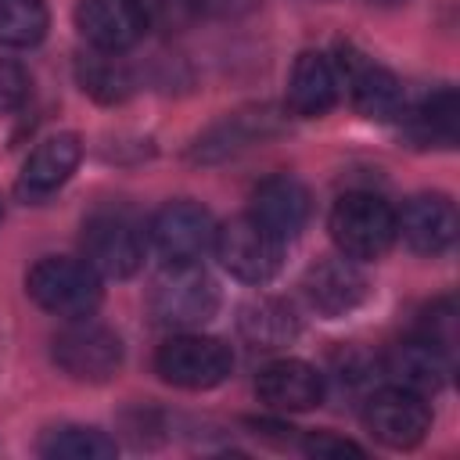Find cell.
I'll return each instance as SVG.
<instances>
[{
  "label": "cell",
  "instance_id": "obj_30",
  "mask_svg": "<svg viewBox=\"0 0 460 460\" xmlns=\"http://www.w3.org/2000/svg\"><path fill=\"white\" fill-rule=\"evenodd\" d=\"M370 4H377V7H399V4H406V0H370Z\"/></svg>",
  "mask_w": 460,
  "mask_h": 460
},
{
  "label": "cell",
  "instance_id": "obj_5",
  "mask_svg": "<svg viewBox=\"0 0 460 460\" xmlns=\"http://www.w3.org/2000/svg\"><path fill=\"white\" fill-rule=\"evenodd\" d=\"M50 356L72 381L101 385L111 381L122 367V338L93 316L65 320V327L50 341Z\"/></svg>",
  "mask_w": 460,
  "mask_h": 460
},
{
  "label": "cell",
  "instance_id": "obj_17",
  "mask_svg": "<svg viewBox=\"0 0 460 460\" xmlns=\"http://www.w3.org/2000/svg\"><path fill=\"white\" fill-rule=\"evenodd\" d=\"M338 72L334 61L320 50H302L288 72L284 108L298 119H320L338 104Z\"/></svg>",
  "mask_w": 460,
  "mask_h": 460
},
{
  "label": "cell",
  "instance_id": "obj_13",
  "mask_svg": "<svg viewBox=\"0 0 460 460\" xmlns=\"http://www.w3.org/2000/svg\"><path fill=\"white\" fill-rule=\"evenodd\" d=\"M395 237L417 255H442L456 241V205L446 194H413L395 212Z\"/></svg>",
  "mask_w": 460,
  "mask_h": 460
},
{
  "label": "cell",
  "instance_id": "obj_10",
  "mask_svg": "<svg viewBox=\"0 0 460 460\" xmlns=\"http://www.w3.org/2000/svg\"><path fill=\"white\" fill-rule=\"evenodd\" d=\"M147 237L165 262H198L216 237V219L198 201H169L151 216Z\"/></svg>",
  "mask_w": 460,
  "mask_h": 460
},
{
  "label": "cell",
  "instance_id": "obj_25",
  "mask_svg": "<svg viewBox=\"0 0 460 460\" xmlns=\"http://www.w3.org/2000/svg\"><path fill=\"white\" fill-rule=\"evenodd\" d=\"M144 29L162 36H180L198 22V0H137Z\"/></svg>",
  "mask_w": 460,
  "mask_h": 460
},
{
  "label": "cell",
  "instance_id": "obj_21",
  "mask_svg": "<svg viewBox=\"0 0 460 460\" xmlns=\"http://www.w3.org/2000/svg\"><path fill=\"white\" fill-rule=\"evenodd\" d=\"M241 334L255 349H280L298 338V316L284 298H255L237 316Z\"/></svg>",
  "mask_w": 460,
  "mask_h": 460
},
{
  "label": "cell",
  "instance_id": "obj_11",
  "mask_svg": "<svg viewBox=\"0 0 460 460\" xmlns=\"http://www.w3.org/2000/svg\"><path fill=\"white\" fill-rule=\"evenodd\" d=\"M284 129V115L270 104H255V108H237L230 115H223L219 122H212L187 151L190 162H223L252 144H262L270 137H277Z\"/></svg>",
  "mask_w": 460,
  "mask_h": 460
},
{
  "label": "cell",
  "instance_id": "obj_19",
  "mask_svg": "<svg viewBox=\"0 0 460 460\" xmlns=\"http://www.w3.org/2000/svg\"><path fill=\"white\" fill-rule=\"evenodd\" d=\"M83 158V144L75 133H54L47 140H40L32 147V155L22 165L18 176V194L22 198H47L54 194L61 183H68V176L75 172Z\"/></svg>",
  "mask_w": 460,
  "mask_h": 460
},
{
  "label": "cell",
  "instance_id": "obj_12",
  "mask_svg": "<svg viewBox=\"0 0 460 460\" xmlns=\"http://www.w3.org/2000/svg\"><path fill=\"white\" fill-rule=\"evenodd\" d=\"M309 208H313V205H309L305 183L295 180V176H288V172H277V176H266V180L252 190V208H248V216H252L262 230H270L280 244H288V241H295V237L305 230Z\"/></svg>",
  "mask_w": 460,
  "mask_h": 460
},
{
  "label": "cell",
  "instance_id": "obj_3",
  "mask_svg": "<svg viewBox=\"0 0 460 460\" xmlns=\"http://www.w3.org/2000/svg\"><path fill=\"white\" fill-rule=\"evenodd\" d=\"M219 309V288L198 262H165L151 288V316L172 331H194Z\"/></svg>",
  "mask_w": 460,
  "mask_h": 460
},
{
  "label": "cell",
  "instance_id": "obj_28",
  "mask_svg": "<svg viewBox=\"0 0 460 460\" xmlns=\"http://www.w3.org/2000/svg\"><path fill=\"white\" fill-rule=\"evenodd\" d=\"M309 456H345V453H352V456H363V449L356 446V442H349V438H338V435H309L305 438V446H302Z\"/></svg>",
  "mask_w": 460,
  "mask_h": 460
},
{
  "label": "cell",
  "instance_id": "obj_1",
  "mask_svg": "<svg viewBox=\"0 0 460 460\" xmlns=\"http://www.w3.org/2000/svg\"><path fill=\"white\" fill-rule=\"evenodd\" d=\"M25 291L40 309H47L50 316H61V320L93 316L104 298L97 270L90 262L68 259V255H43L25 273Z\"/></svg>",
  "mask_w": 460,
  "mask_h": 460
},
{
  "label": "cell",
  "instance_id": "obj_29",
  "mask_svg": "<svg viewBox=\"0 0 460 460\" xmlns=\"http://www.w3.org/2000/svg\"><path fill=\"white\" fill-rule=\"evenodd\" d=\"M262 0H198V14H208V18H223V22H234V18H244L259 7Z\"/></svg>",
  "mask_w": 460,
  "mask_h": 460
},
{
  "label": "cell",
  "instance_id": "obj_2",
  "mask_svg": "<svg viewBox=\"0 0 460 460\" xmlns=\"http://www.w3.org/2000/svg\"><path fill=\"white\" fill-rule=\"evenodd\" d=\"M327 230L341 255L374 262L395 244V208L370 190H349L334 201Z\"/></svg>",
  "mask_w": 460,
  "mask_h": 460
},
{
  "label": "cell",
  "instance_id": "obj_23",
  "mask_svg": "<svg viewBox=\"0 0 460 460\" xmlns=\"http://www.w3.org/2000/svg\"><path fill=\"white\" fill-rule=\"evenodd\" d=\"M40 453L47 460H108L119 453V446H115V438H108L97 428L61 424V428H50L43 435Z\"/></svg>",
  "mask_w": 460,
  "mask_h": 460
},
{
  "label": "cell",
  "instance_id": "obj_7",
  "mask_svg": "<svg viewBox=\"0 0 460 460\" xmlns=\"http://www.w3.org/2000/svg\"><path fill=\"white\" fill-rule=\"evenodd\" d=\"M212 252L230 277H237L244 284H266L280 270L284 244L244 212V216H234L223 226H216Z\"/></svg>",
  "mask_w": 460,
  "mask_h": 460
},
{
  "label": "cell",
  "instance_id": "obj_14",
  "mask_svg": "<svg viewBox=\"0 0 460 460\" xmlns=\"http://www.w3.org/2000/svg\"><path fill=\"white\" fill-rule=\"evenodd\" d=\"M449 370H453V359L446 352H438L435 345L420 341V338H410V341L392 345L385 352V359H381L385 385L406 388V392L424 395V399L446 388Z\"/></svg>",
  "mask_w": 460,
  "mask_h": 460
},
{
  "label": "cell",
  "instance_id": "obj_27",
  "mask_svg": "<svg viewBox=\"0 0 460 460\" xmlns=\"http://www.w3.org/2000/svg\"><path fill=\"white\" fill-rule=\"evenodd\" d=\"M29 86H32L29 72H25L18 61L0 58V115L22 108V104L29 101Z\"/></svg>",
  "mask_w": 460,
  "mask_h": 460
},
{
  "label": "cell",
  "instance_id": "obj_16",
  "mask_svg": "<svg viewBox=\"0 0 460 460\" xmlns=\"http://www.w3.org/2000/svg\"><path fill=\"white\" fill-rule=\"evenodd\" d=\"M75 29L97 50H129L144 36V18L137 0H79Z\"/></svg>",
  "mask_w": 460,
  "mask_h": 460
},
{
  "label": "cell",
  "instance_id": "obj_6",
  "mask_svg": "<svg viewBox=\"0 0 460 460\" xmlns=\"http://www.w3.org/2000/svg\"><path fill=\"white\" fill-rule=\"evenodd\" d=\"M144 234L126 212H93L83 223V262L97 270V277L126 280L144 266Z\"/></svg>",
  "mask_w": 460,
  "mask_h": 460
},
{
  "label": "cell",
  "instance_id": "obj_15",
  "mask_svg": "<svg viewBox=\"0 0 460 460\" xmlns=\"http://www.w3.org/2000/svg\"><path fill=\"white\" fill-rule=\"evenodd\" d=\"M255 392L270 410L302 413L323 402V374L305 359H273L259 370Z\"/></svg>",
  "mask_w": 460,
  "mask_h": 460
},
{
  "label": "cell",
  "instance_id": "obj_18",
  "mask_svg": "<svg viewBox=\"0 0 460 460\" xmlns=\"http://www.w3.org/2000/svg\"><path fill=\"white\" fill-rule=\"evenodd\" d=\"M302 288H305L309 305L320 309L323 316H341V313L356 309V305L367 298V277L359 273L356 259H349V255H341V252H338L334 259L316 262V266L305 273Z\"/></svg>",
  "mask_w": 460,
  "mask_h": 460
},
{
  "label": "cell",
  "instance_id": "obj_20",
  "mask_svg": "<svg viewBox=\"0 0 460 460\" xmlns=\"http://www.w3.org/2000/svg\"><path fill=\"white\" fill-rule=\"evenodd\" d=\"M75 83L97 104H122L133 93L137 75H133L129 61L119 50H97V47H90L86 54L75 58Z\"/></svg>",
  "mask_w": 460,
  "mask_h": 460
},
{
  "label": "cell",
  "instance_id": "obj_22",
  "mask_svg": "<svg viewBox=\"0 0 460 460\" xmlns=\"http://www.w3.org/2000/svg\"><path fill=\"white\" fill-rule=\"evenodd\" d=\"M402 119L410 122L413 140H420V144H438V147H453V144H456V129H460L456 90H453V86H442V90L428 93L417 108H406Z\"/></svg>",
  "mask_w": 460,
  "mask_h": 460
},
{
  "label": "cell",
  "instance_id": "obj_8",
  "mask_svg": "<svg viewBox=\"0 0 460 460\" xmlns=\"http://www.w3.org/2000/svg\"><path fill=\"white\" fill-rule=\"evenodd\" d=\"M338 86L349 90V101L352 108L363 115V119H374V122H395L406 115V90L402 83L377 61H370L367 54L345 47L338 65Z\"/></svg>",
  "mask_w": 460,
  "mask_h": 460
},
{
  "label": "cell",
  "instance_id": "obj_9",
  "mask_svg": "<svg viewBox=\"0 0 460 460\" xmlns=\"http://www.w3.org/2000/svg\"><path fill=\"white\" fill-rule=\"evenodd\" d=\"M363 420H367V431L381 446H388V449H413L428 435V428H431V410H428L424 395H413L406 388L385 385V388H377L367 399Z\"/></svg>",
  "mask_w": 460,
  "mask_h": 460
},
{
  "label": "cell",
  "instance_id": "obj_24",
  "mask_svg": "<svg viewBox=\"0 0 460 460\" xmlns=\"http://www.w3.org/2000/svg\"><path fill=\"white\" fill-rule=\"evenodd\" d=\"M47 36L43 0H0V47H36Z\"/></svg>",
  "mask_w": 460,
  "mask_h": 460
},
{
  "label": "cell",
  "instance_id": "obj_26",
  "mask_svg": "<svg viewBox=\"0 0 460 460\" xmlns=\"http://www.w3.org/2000/svg\"><path fill=\"white\" fill-rule=\"evenodd\" d=\"M417 338L435 345L438 352H446L453 359V352H456V305H453V298H438L420 313Z\"/></svg>",
  "mask_w": 460,
  "mask_h": 460
},
{
  "label": "cell",
  "instance_id": "obj_4",
  "mask_svg": "<svg viewBox=\"0 0 460 460\" xmlns=\"http://www.w3.org/2000/svg\"><path fill=\"white\" fill-rule=\"evenodd\" d=\"M155 370L165 385H176L187 392H205V388H216L230 377L234 352L219 338H208L198 331H180L158 345Z\"/></svg>",
  "mask_w": 460,
  "mask_h": 460
},
{
  "label": "cell",
  "instance_id": "obj_31",
  "mask_svg": "<svg viewBox=\"0 0 460 460\" xmlns=\"http://www.w3.org/2000/svg\"><path fill=\"white\" fill-rule=\"evenodd\" d=\"M0 219H4V201H0Z\"/></svg>",
  "mask_w": 460,
  "mask_h": 460
}]
</instances>
